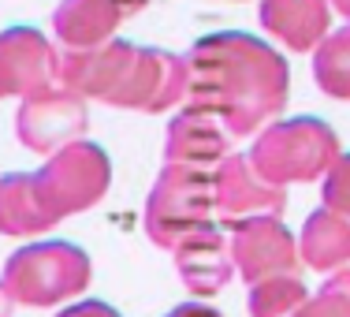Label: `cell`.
I'll return each mask as SVG.
<instances>
[{"label": "cell", "instance_id": "obj_15", "mask_svg": "<svg viewBox=\"0 0 350 317\" xmlns=\"http://www.w3.org/2000/svg\"><path fill=\"white\" fill-rule=\"evenodd\" d=\"M298 250H302L306 265H313V269H321V272L347 269L350 265V220L321 205V210L306 220Z\"/></svg>", "mask_w": 350, "mask_h": 317}, {"label": "cell", "instance_id": "obj_13", "mask_svg": "<svg viewBox=\"0 0 350 317\" xmlns=\"http://www.w3.org/2000/svg\"><path fill=\"white\" fill-rule=\"evenodd\" d=\"M120 19H123L120 0H64L53 23L64 45L82 53V49L105 45Z\"/></svg>", "mask_w": 350, "mask_h": 317}, {"label": "cell", "instance_id": "obj_2", "mask_svg": "<svg viewBox=\"0 0 350 317\" xmlns=\"http://www.w3.org/2000/svg\"><path fill=\"white\" fill-rule=\"evenodd\" d=\"M112 168L105 149L71 142L34 176L0 179V236H34L105 198Z\"/></svg>", "mask_w": 350, "mask_h": 317}, {"label": "cell", "instance_id": "obj_1", "mask_svg": "<svg viewBox=\"0 0 350 317\" xmlns=\"http://www.w3.org/2000/svg\"><path fill=\"white\" fill-rule=\"evenodd\" d=\"M187 97L220 116L231 135H250L287 101V64L250 34H216L187 53Z\"/></svg>", "mask_w": 350, "mask_h": 317}, {"label": "cell", "instance_id": "obj_14", "mask_svg": "<svg viewBox=\"0 0 350 317\" xmlns=\"http://www.w3.org/2000/svg\"><path fill=\"white\" fill-rule=\"evenodd\" d=\"M261 23L291 49H313L328 30L324 0H261Z\"/></svg>", "mask_w": 350, "mask_h": 317}, {"label": "cell", "instance_id": "obj_18", "mask_svg": "<svg viewBox=\"0 0 350 317\" xmlns=\"http://www.w3.org/2000/svg\"><path fill=\"white\" fill-rule=\"evenodd\" d=\"M291 317H350V269H339L321 288V295L302 303Z\"/></svg>", "mask_w": 350, "mask_h": 317}, {"label": "cell", "instance_id": "obj_11", "mask_svg": "<svg viewBox=\"0 0 350 317\" xmlns=\"http://www.w3.org/2000/svg\"><path fill=\"white\" fill-rule=\"evenodd\" d=\"M172 254H175L179 272H183V283H187L194 295H216V291H224L231 280V272H235L231 250L224 243V236L216 231V224L187 236Z\"/></svg>", "mask_w": 350, "mask_h": 317}, {"label": "cell", "instance_id": "obj_8", "mask_svg": "<svg viewBox=\"0 0 350 317\" xmlns=\"http://www.w3.org/2000/svg\"><path fill=\"white\" fill-rule=\"evenodd\" d=\"M86 105L75 90H41L30 94L19 108V142L34 153H53L56 146H68L86 131Z\"/></svg>", "mask_w": 350, "mask_h": 317}, {"label": "cell", "instance_id": "obj_24", "mask_svg": "<svg viewBox=\"0 0 350 317\" xmlns=\"http://www.w3.org/2000/svg\"><path fill=\"white\" fill-rule=\"evenodd\" d=\"M332 4H336V8H339V12H343V15H347V19H350V0H332Z\"/></svg>", "mask_w": 350, "mask_h": 317}, {"label": "cell", "instance_id": "obj_3", "mask_svg": "<svg viewBox=\"0 0 350 317\" xmlns=\"http://www.w3.org/2000/svg\"><path fill=\"white\" fill-rule=\"evenodd\" d=\"M64 86L108 105L164 112L187 97V64L161 49H138L127 41H105L60 60Z\"/></svg>", "mask_w": 350, "mask_h": 317}, {"label": "cell", "instance_id": "obj_16", "mask_svg": "<svg viewBox=\"0 0 350 317\" xmlns=\"http://www.w3.org/2000/svg\"><path fill=\"white\" fill-rule=\"evenodd\" d=\"M302 303H306V283L298 280V272L250 283V317H291Z\"/></svg>", "mask_w": 350, "mask_h": 317}, {"label": "cell", "instance_id": "obj_5", "mask_svg": "<svg viewBox=\"0 0 350 317\" xmlns=\"http://www.w3.org/2000/svg\"><path fill=\"white\" fill-rule=\"evenodd\" d=\"M90 257L71 243H34L8 257L4 288L12 303L23 306H56L86 291Z\"/></svg>", "mask_w": 350, "mask_h": 317}, {"label": "cell", "instance_id": "obj_12", "mask_svg": "<svg viewBox=\"0 0 350 317\" xmlns=\"http://www.w3.org/2000/svg\"><path fill=\"white\" fill-rule=\"evenodd\" d=\"M168 164H216L228 157V135L220 131V123L202 108H187L183 116H175L168 127V146H164Z\"/></svg>", "mask_w": 350, "mask_h": 317}, {"label": "cell", "instance_id": "obj_6", "mask_svg": "<svg viewBox=\"0 0 350 317\" xmlns=\"http://www.w3.org/2000/svg\"><path fill=\"white\" fill-rule=\"evenodd\" d=\"M216 210V183L194 164H168L146 205V231L157 246L175 250L187 236L209 228Z\"/></svg>", "mask_w": 350, "mask_h": 317}, {"label": "cell", "instance_id": "obj_22", "mask_svg": "<svg viewBox=\"0 0 350 317\" xmlns=\"http://www.w3.org/2000/svg\"><path fill=\"white\" fill-rule=\"evenodd\" d=\"M12 295H8V288H4V280H0V317H12Z\"/></svg>", "mask_w": 350, "mask_h": 317}, {"label": "cell", "instance_id": "obj_17", "mask_svg": "<svg viewBox=\"0 0 350 317\" xmlns=\"http://www.w3.org/2000/svg\"><path fill=\"white\" fill-rule=\"evenodd\" d=\"M317 86L324 94L339 97V101H350V30H339L317 49Z\"/></svg>", "mask_w": 350, "mask_h": 317}, {"label": "cell", "instance_id": "obj_4", "mask_svg": "<svg viewBox=\"0 0 350 317\" xmlns=\"http://www.w3.org/2000/svg\"><path fill=\"white\" fill-rule=\"evenodd\" d=\"M336 157L339 138L332 135V127L313 116H302V120H287L265 131L250 153V164L269 183L287 187V183L321 179L336 164Z\"/></svg>", "mask_w": 350, "mask_h": 317}, {"label": "cell", "instance_id": "obj_19", "mask_svg": "<svg viewBox=\"0 0 350 317\" xmlns=\"http://www.w3.org/2000/svg\"><path fill=\"white\" fill-rule=\"evenodd\" d=\"M324 210H332V213L350 220V153L336 157V164L324 176Z\"/></svg>", "mask_w": 350, "mask_h": 317}, {"label": "cell", "instance_id": "obj_9", "mask_svg": "<svg viewBox=\"0 0 350 317\" xmlns=\"http://www.w3.org/2000/svg\"><path fill=\"white\" fill-rule=\"evenodd\" d=\"M216 210H220L224 224L246 220V216H280L287 205L283 187L269 183L261 172L250 164V157H224L216 168Z\"/></svg>", "mask_w": 350, "mask_h": 317}, {"label": "cell", "instance_id": "obj_21", "mask_svg": "<svg viewBox=\"0 0 350 317\" xmlns=\"http://www.w3.org/2000/svg\"><path fill=\"white\" fill-rule=\"evenodd\" d=\"M168 317H220L213 310V306H202V303H187V306H179V310H172Z\"/></svg>", "mask_w": 350, "mask_h": 317}, {"label": "cell", "instance_id": "obj_20", "mask_svg": "<svg viewBox=\"0 0 350 317\" xmlns=\"http://www.w3.org/2000/svg\"><path fill=\"white\" fill-rule=\"evenodd\" d=\"M56 317H120V314H116L112 306H105V303H79V306L60 310Z\"/></svg>", "mask_w": 350, "mask_h": 317}, {"label": "cell", "instance_id": "obj_23", "mask_svg": "<svg viewBox=\"0 0 350 317\" xmlns=\"http://www.w3.org/2000/svg\"><path fill=\"white\" fill-rule=\"evenodd\" d=\"M138 4H146V0H120V8H123V12H135Z\"/></svg>", "mask_w": 350, "mask_h": 317}, {"label": "cell", "instance_id": "obj_10", "mask_svg": "<svg viewBox=\"0 0 350 317\" xmlns=\"http://www.w3.org/2000/svg\"><path fill=\"white\" fill-rule=\"evenodd\" d=\"M60 75L53 45L38 30H8L0 34V97L4 94H41Z\"/></svg>", "mask_w": 350, "mask_h": 317}, {"label": "cell", "instance_id": "obj_7", "mask_svg": "<svg viewBox=\"0 0 350 317\" xmlns=\"http://www.w3.org/2000/svg\"><path fill=\"white\" fill-rule=\"evenodd\" d=\"M224 228H231V265L246 283L298 272L295 236L280 224V216H246V220L224 224Z\"/></svg>", "mask_w": 350, "mask_h": 317}]
</instances>
